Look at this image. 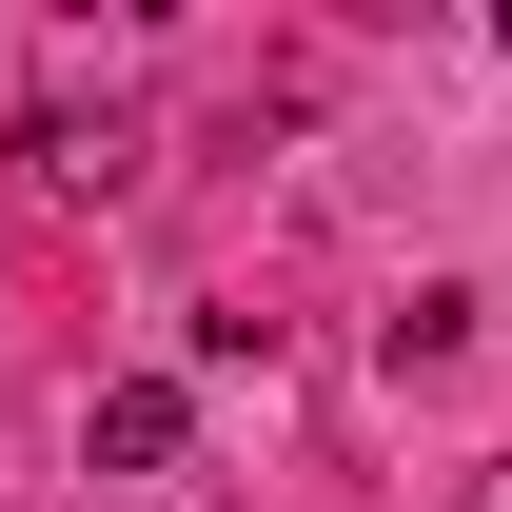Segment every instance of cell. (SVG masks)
Segmentation results:
<instances>
[{
	"label": "cell",
	"instance_id": "6da1fadb",
	"mask_svg": "<svg viewBox=\"0 0 512 512\" xmlns=\"http://www.w3.org/2000/svg\"><path fill=\"white\" fill-rule=\"evenodd\" d=\"M197 453V375H99L79 394V473H178Z\"/></svg>",
	"mask_w": 512,
	"mask_h": 512
},
{
	"label": "cell",
	"instance_id": "7a4b0ae2",
	"mask_svg": "<svg viewBox=\"0 0 512 512\" xmlns=\"http://www.w3.org/2000/svg\"><path fill=\"white\" fill-rule=\"evenodd\" d=\"M20 158H40L60 197H119V178H138V138H119V119H79V99H40V119H20Z\"/></svg>",
	"mask_w": 512,
	"mask_h": 512
},
{
	"label": "cell",
	"instance_id": "3957f363",
	"mask_svg": "<svg viewBox=\"0 0 512 512\" xmlns=\"http://www.w3.org/2000/svg\"><path fill=\"white\" fill-rule=\"evenodd\" d=\"M493 60H512V20H493Z\"/></svg>",
	"mask_w": 512,
	"mask_h": 512
}]
</instances>
